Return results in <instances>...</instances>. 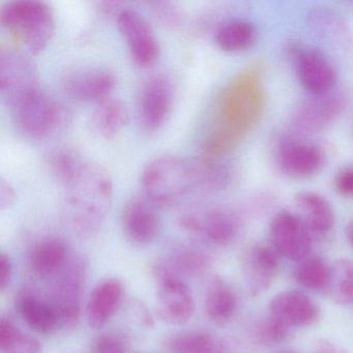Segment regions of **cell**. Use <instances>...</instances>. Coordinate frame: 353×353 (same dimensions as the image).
<instances>
[{"instance_id":"cell-1","label":"cell","mask_w":353,"mask_h":353,"mask_svg":"<svg viewBox=\"0 0 353 353\" xmlns=\"http://www.w3.org/2000/svg\"><path fill=\"white\" fill-rule=\"evenodd\" d=\"M265 104L259 65L248 68L222 92L216 125L204 144L205 158L220 159L232 150L259 121Z\"/></svg>"},{"instance_id":"cell-2","label":"cell","mask_w":353,"mask_h":353,"mask_svg":"<svg viewBox=\"0 0 353 353\" xmlns=\"http://www.w3.org/2000/svg\"><path fill=\"white\" fill-rule=\"evenodd\" d=\"M63 188L72 229L81 237L98 232L112 205L113 183L106 169L86 160Z\"/></svg>"},{"instance_id":"cell-3","label":"cell","mask_w":353,"mask_h":353,"mask_svg":"<svg viewBox=\"0 0 353 353\" xmlns=\"http://www.w3.org/2000/svg\"><path fill=\"white\" fill-rule=\"evenodd\" d=\"M141 183L145 197L157 208H170L192 192H199L196 162L176 157H161L148 163Z\"/></svg>"},{"instance_id":"cell-4","label":"cell","mask_w":353,"mask_h":353,"mask_svg":"<svg viewBox=\"0 0 353 353\" xmlns=\"http://www.w3.org/2000/svg\"><path fill=\"white\" fill-rule=\"evenodd\" d=\"M0 23L30 55L46 49L55 32L52 10L36 0L10 1L0 9Z\"/></svg>"},{"instance_id":"cell-5","label":"cell","mask_w":353,"mask_h":353,"mask_svg":"<svg viewBox=\"0 0 353 353\" xmlns=\"http://www.w3.org/2000/svg\"><path fill=\"white\" fill-rule=\"evenodd\" d=\"M17 129L30 139H43L65 123L63 107L41 88L11 107Z\"/></svg>"},{"instance_id":"cell-6","label":"cell","mask_w":353,"mask_h":353,"mask_svg":"<svg viewBox=\"0 0 353 353\" xmlns=\"http://www.w3.org/2000/svg\"><path fill=\"white\" fill-rule=\"evenodd\" d=\"M86 283V263L81 258H72L67 268L57 276L50 297L61 327H73L79 322Z\"/></svg>"},{"instance_id":"cell-7","label":"cell","mask_w":353,"mask_h":353,"mask_svg":"<svg viewBox=\"0 0 353 353\" xmlns=\"http://www.w3.org/2000/svg\"><path fill=\"white\" fill-rule=\"evenodd\" d=\"M347 98L340 92L311 96L293 108L290 127L296 136L321 133L340 117L346 108Z\"/></svg>"},{"instance_id":"cell-8","label":"cell","mask_w":353,"mask_h":353,"mask_svg":"<svg viewBox=\"0 0 353 353\" xmlns=\"http://www.w3.org/2000/svg\"><path fill=\"white\" fill-rule=\"evenodd\" d=\"M154 274L158 280L157 312L161 319L170 325L188 323L196 310L195 297L189 285L159 265L154 268Z\"/></svg>"},{"instance_id":"cell-9","label":"cell","mask_w":353,"mask_h":353,"mask_svg":"<svg viewBox=\"0 0 353 353\" xmlns=\"http://www.w3.org/2000/svg\"><path fill=\"white\" fill-rule=\"evenodd\" d=\"M39 76L30 57L18 49H3L0 52V92L8 106L39 90Z\"/></svg>"},{"instance_id":"cell-10","label":"cell","mask_w":353,"mask_h":353,"mask_svg":"<svg viewBox=\"0 0 353 353\" xmlns=\"http://www.w3.org/2000/svg\"><path fill=\"white\" fill-rule=\"evenodd\" d=\"M185 230L199 234L214 245H230L241 230V216L228 208H212L203 212H188L181 219Z\"/></svg>"},{"instance_id":"cell-11","label":"cell","mask_w":353,"mask_h":353,"mask_svg":"<svg viewBox=\"0 0 353 353\" xmlns=\"http://www.w3.org/2000/svg\"><path fill=\"white\" fill-rule=\"evenodd\" d=\"M268 235L270 245L287 259L301 261L311 252V230L299 214L289 210H281L274 214Z\"/></svg>"},{"instance_id":"cell-12","label":"cell","mask_w":353,"mask_h":353,"mask_svg":"<svg viewBox=\"0 0 353 353\" xmlns=\"http://www.w3.org/2000/svg\"><path fill=\"white\" fill-rule=\"evenodd\" d=\"M276 162L279 170L286 176L307 179L321 170L325 154L319 146L301 140L299 136H286L279 141Z\"/></svg>"},{"instance_id":"cell-13","label":"cell","mask_w":353,"mask_h":353,"mask_svg":"<svg viewBox=\"0 0 353 353\" xmlns=\"http://www.w3.org/2000/svg\"><path fill=\"white\" fill-rule=\"evenodd\" d=\"M117 28L136 65L148 68L157 63L160 57V45L143 16L134 10H121L117 14Z\"/></svg>"},{"instance_id":"cell-14","label":"cell","mask_w":353,"mask_h":353,"mask_svg":"<svg viewBox=\"0 0 353 353\" xmlns=\"http://www.w3.org/2000/svg\"><path fill=\"white\" fill-rule=\"evenodd\" d=\"M299 81L311 96H322L334 92L338 80L334 65L317 49L292 48Z\"/></svg>"},{"instance_id":"cell-15","label":"cell","mask_w":353,"mask_h":353,"mask_svg":"<svg viewBox=\"0 0 353 353\" xmlns=\"http://www.w3.org/2000/svg\"><path fill=\"white\" fill-rule=\"evenodd\" d=\"M121 227L128 241L138 247L152 245L162 228L157 206L148 198L130 200L121 214Z\"/></svg>"},{"instance_id":"cell-16","label":"cell","mask_w":353,"mask_h":353,"mask_svg":"<svg viewBox=\"0 0 353 353\" xmlns=\"http://www.w3.org/2000/svg\"><path fill=\"white\" fill-rule=\"evenodd\" d=\"M173 105L170 80L163 75L150 78L142 88L139 99V117L148 130L159 129L167 121Z\"/></svg>"},{"instance_id":"cell-17","label":"cell","mask_w":353,"mask_h":353,"mask_svg":"<svg viewBox=\"0 0 353 353\" xmlns=\"http://www.w3.org/2000/svg\"><path fill=\"white\" fill-rule=\"evenodd\" d=\"M125 297V285L117 278H107L92 289L86 301L84 315L92 330L104 327L119 311Z\"/></svg>"},{"instance_id":"cell-18","label":"cell","mask_w":353,"mask_h":353,"mask_svg":"<svg viewBox=\"0 0 353 353\" xmlns=\"http://www.w3.org/2000/svg\"><path fill=\"white\" fill-rule=\"evenodd\" d=\"M115 85L117 79L110 71L92 69L69 76L63 82V90L72 100L99 104L110 98Z\"/></svg>"},{"instance_id":"cell-19","label":"cell","mask_w":353,"mask_h":353,"mask_svg":"<svg viewBox=\"0 0 353 353\" xmlns=\"http://www.w3.org/2000/svg\"><path fill=\"white\" fill-rule=\"evenodd\" d=\"M310 30L334 50L350 57L353 52V34L346 20L332 10L318 8L307 17Z\"/></svg>"},{"instance_id":"cell-20","label":"cell","mask_w":353,"mask_h":353,"mask_svg":"<svg viewBox=\"0 0 353 353\" xmlns=\"http://www.w3.org/2000/svg\"><path fill=\"white\" fill-rule=\"evenodd\" d=\"M268 309L270 316L291 328L312 325L319 317L317 305L305 293L296 290L279 293L270 301Z\"/></svg>"},{"instance_id":"cell-21","label":"cell","mask_w":353,"mask_h":353,"mask_svg":"<svg viewBox=\"0 0 353 353\" xmlns=\"http://www.w3.org/2000/svg\"><path fill=\"white\" fill-rule=\"evenodd\" d=\"M71 260L69 245L57 237H48L39 241L28 256L30 270L40 278L57 276Z\"/></svg>"},{"instance_id":"cell-22","label":"cell","mask_w":353,"mask_h":353,"mask_svg":"<svg viewBox=\"0 0 353 353\" xmlns=\"http://www.w3.org/2000/svg\"><path fill=\"white\" fill-rule=\"evenodd\" d=\"M280 255L272 245L257 243L248 252L245 272L253 295L265 291L272 284L280 266Z\"/></svg>"},{"instance_id":"cell-23","label":"cell","mask_w":353,"mask_h":353,"mask_svg":"<svg viewBox=\"0 0 353 353\" xmlns=\"http://www.w3.org/2000/svg\"><path fill=\"white\" fill-rule=\"evenodd\" d=\"M16 307L26 325L38 334L50 336L61 327L50 301L32 291H24L17 297Z\"/></svg>"},{"instance_id":"cell-24","label":"cell","mask_w":353,"mask_h":353,"mask_svg":"<svg viewBox=\"0 0 353 353\" xmlns=\"http://www.w3.org/2000/svg\"><path fill=\"white\" fill-rule=\"evenodd\" d=\"M294 204L299 216L311 232L326 233L334 227V212L330 202L315 192H299Z\"/></svg>"},{"instance_id":"cell-25","label":"cell","mask_w":353,"mask_h":353,"mask_svg":"<svg viewBox=\"0 0 353 353\" xmlns=\"http://www.w3.org/2000/svg\"><path fill=\"white\" fill-rule=\"evenodd\" d=\"M129 121V111L125 103L117 99H107L97 104L92 114L94 133L104 139H113L123 132Z\"/></svg>"},{"instance_id":"cell-26","label":"cell","mask_w":353,"mask_h":353,"mask_svg":"<svg viewBox=\"0 0 353 353\" xmlns=\"http://www.w3.org/2000/svg\"><path fill=\"white\" fill-rule=\"evenodd\" d=\"M237 299L233 289L223 279L214 278L205 293V311L214 323L226 324L236 311Z\"/></svg>"},{"instance_id":"cell-27","label":"cell","mask_w":353,"mask_h":353,"mask_svg":"<svg viewBox=\"0 0 353 353\" xmlns=\"http://www.w3.org/2000/svg\"><path fill=\"white\" fill-rule=\"evenodd\" d=\"M168 353H228L226 345L203 330H185L169 336L166 341Z\"/></svg>"},{"instance_id":"cell-28","label":"cell","mask_w":353,"mask_h":353,"mask_svg":"<svg viewBox=\"0 0 353 353\" xmlns=\"http://www.w3.org/2000/svg\"><path fill=\"white\" fill-rule=\"evenodd\" d=\"M258 30L252 22L234 19L225 22L216 32V43L225 52L239 53L251 48L257 41Z\"/></svg>"},{"instance_id":"cell-29","label":"cell","mask_w":353,"mask_h":353,"mask_svg":"<svg viewBox=\"0 0 353 353\" xmlns=\"http://www.w3.org/2000/svg\"><path fill=\"white\" fill-rule=\"evenodd\" d=\"M158 265L181 278L183 276L195 278L210 268V258L205 252L195 248L183 247L175 250L166 263Z\"/></svg>"},{"instance_id":"cell-30","label":"cell","mask_w":353,"mask_h":353,"mask_svg":"<svg viewBox=\"0 0 353 353\" xmlns=\"http://www.w3.org/2000/svg\"><path fill=\"white\" fill-rule=\"evenodd\" d=\"M0 352L43 353L42 344L38 339L20 330L8 318L0 320Z\"/></svg>"},{"instance_id":"cell-31","label":"cell","mask_w":353,"mask_h":353,"mask_svg":"<svg viewBox=\"0 0 353 353\" xmlns=\"http://www.w3.org/2000/svg\"><path fill=\"white\" fill-rule=\"evenodd\" d=\"M324 292L336 303H353V261L341 259L330 266V281Z\"/></svg>"},{"instance_id":"cell-32","label":"cell","mask_w":353,"mask_h":353,"mask_svg":"<svg viewBox=\"0 0 353 353\" xmlns=\"http://www.w3.org/2000/svg\"><path fill=\"white\" fill-rule=\"evenodd\" d=\"M330 268L322 258L307 256L299 261L294 270L295 281L305 288L325 291L330 281Z\"/></svg>"},{"instance_id":"cell-33","label":"cell","mask_w":353,"mask_h":353,"mask_svg":"<svg viewBox=\"0 0 353 353\" xmlns=\"http://www.w3.org/2000/svg\"><path fill=\"white\" fill-rule=\"evenodd\" d=\"M85 159L77 150L70 148H61L54 150L49 159V166L53 176L61 187L80 170Z\"/></svg>"},{"instance_id":"cell-34","label":"cell","mask_w":353,"mask_h":353,"mask_svg":"<svg viewBox=\"0 0 353 353\" xmlns=\"http://www.w3.org/2000/svg\"><path fill=\"white\" fill-rule=\"evenodd\" d=\"M256 340L263 345L274 346L288 340L291 336V327L276 318L268 316L263 321L256 325Z\"/></svg>"},{"instance_id":"cell-35","label":"cell","mask_w":353,"mask_h":353,"mask_svg":"<svg viewBox=\"0 0 353 353\" xmlns=\"http://www.w3.org/2000/svg\"><path fill=\"white\" fill-rule=\"evenodd\" d=\"M129 339L117 330L101 334L92 344V353H129Z\"/></svg>"},{"instance_id":"cell-36","label":"cell","mask_w":353,"mask_h":353,"mask_svg":"<svg viewBox=\"0 0 353 353\" xmlns=\"http://www.w3.org/2000/svg\"><path fill=\"white\" fill-rule=\"evenodd\" d=\"M152 10L157 20L167 28H175L181 23L183 18L181 12L173 3H154Z\"/></svg>"},{"instance_id":"cell-37","label":"cell","mask_w":353,"mask_h":353,"mask_svg":"<svg viewBox=\"0 0 353 353\" xmlns=\"http://www.w3.org/2000/svg\"><path fill=\"white\" fill-rule=\"evenodd\" d=\"M13 279V263L11 258L1 252L0 254V291L5 292L9 288Z\"/></svg>"},{"instance_id":"cell-38","label":"cell","mask_w":353,"mask_h":353,"mask_svg":"<svg viewBox=\"0 0 353 353\" xmlns=\"http://www.w3.org/2000/svg\"><path fill=\"white\" fill-rule=\"evenodd\" d=\"M15 199V191L12 185L5 179H0V208L7 210L11 208Z\"/></svg>"},{"instance_id":"cell-39","label":"cell","mask_w":353,"mask_h":353,"mask_svg":"<svg viewBox=\"0 0 353 353\" xmlns=\"http://www.w3.org/2000/svg\"><path fill=\"white\" fill-rule=\"evenodd\" d=\"M311 353H347L342 347L325 339H319L313 343Z\"/></svg>"},{"instance_id":"cell-40","label":"cell","mask_w":353,"mask_h":353,"mask_svg":"<svg viewBox=\"0 0 353 353\" xmlns=\"http://www.w3.org/2000/svg\"><path fill=\"white\" fill-rule=\"evenodd\" d=\"M346 236L348 239L349 243L353 247V220L349 223L348 226L346 229Z\"/></svg>"},{"instance_id":"cell-41","label":"cell","mask_w":353,"mask_h":353,"mask_svg":"<svg viewBox=\"0 0 353 353\" xmlns=\"http://www.w3.org/2000/svg\"><path fill=\"white\" fill-rule=\"evenodd\" d=\"M280 353H299V352H295V351L288 350V351H282V352H280Z\"/></svg>"}]
</instances>
